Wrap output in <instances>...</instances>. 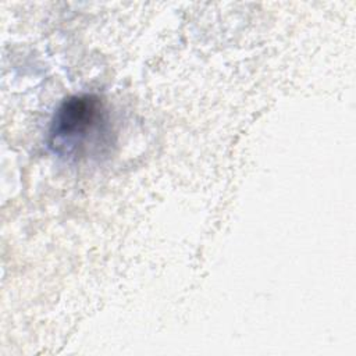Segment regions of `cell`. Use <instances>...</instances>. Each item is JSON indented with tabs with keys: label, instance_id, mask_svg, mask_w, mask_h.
<instances>
[{
	"label": "cell",
	"instance_id": "1",
	"mask_svg": "<svg viewBox=\"0 0 356 356\" xmlns=\"http://www.w3.org/2000/svg\"><path fill=\"white\" fill-rule=\"evenodd\" d=\"M111 120L104 102L89 93L72 95L54 111L47 146L60 159L79 163L102 156L111 146Z\"/></svg>",
	"mask_w": 356,
	"mask_h": 356
}]
</instances>
